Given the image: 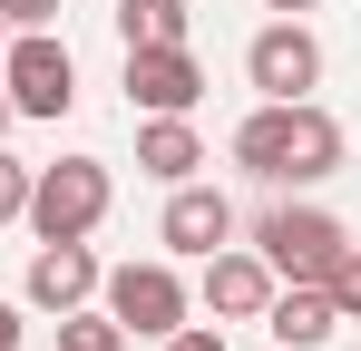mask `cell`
<instances>
[{
  "instance_id": "obj_1",
  "label": "cell",
  "mask_w": 361,
  "mask_h": 351,
  "mask_svg": "<svg viewBox=\"0 0 361 351\" xmlns=\"http://www.w3.org/2000/svg\"><path fill=\"white\" fill-rule=\"evenodd\" d=\"M235 166L264 185H322V176H342V117L312 98H264L235 127Z\"/></svg>"
},
{
  "instance_id": "obj_2",
  "label": "cell",
  "mask_w": 361,
  "mask_h": 351,
  "mask_svg": "<svg viewBox=\"0 0 361 351\" xmlns=\"http://www.w3.org/2000/svg\"><path fill=\"white\" fill-rule=\"evenodd\" d=\"M30 234L39 244H68V234H98L108 215V166L98 156H59V166H30Z\"/></svg>"
},
{
  "instance_id": "obj_3",
  "label": "cell",
  "mask_w": 361,
  "mask_h": 351,
  "mask_svg": "<svg viewBox=\"0 0 361 351\" xmlns=\"http://www.w3.org/2000/svg\"><path fill=\"white\" fill-rule=\"evenodd\" d=\"M0 88H10V117H68L78 108V58H68V39L20 30V39L0 49Z\"/></svg>"
},
{
  "instance_id": "obj_4",
  "label": "cell",
  "mask_w": 361,
  "mask_h": 351,
  "mask_svg": "<svg viewBox=\"0 0 361 351\" xmlns=\"http://www.w3.org/2000/svg\"><path fill=\"white\" fill-rule=\"evenodd\" d=\"M342 244H352V234H342V215H322V205H274V215L254 225V254H264L283 283H322Z\"/></svg>"
},
{
  "instance_id": "obj_5",
  "label": "cell",
  "mask_w": 361,
  "mask_h": 351,
  "mask_svg": "<svg viewBox=\"0 0 361 351\" xmlns=\"http://www.w3.org/2000/svg\"><path fill=\"white\" fill-rule=\"evenodd\" d=\"M98 292H108V322H118L127 342H166V332L185 322L176 264H118V273H98Z\"/></svg>"
},
{
  "instance_id": "obj_6",
  "label": "cell",
  "mask_w": 361,
  "mask_h": 351,
  "mask_svg": "<svg viewBox=\"0 0 361 351\" xmlns=\"http://www.w3.org/2000/svg\"><path fill=\"white\" fill-rule=\"evenodd\" d=\"M244 78H254L264 98H302V88L322 78V39H312L302 20H274V30L244 39Z\"/></svg>"
},
{
  "instance_id": "obj_7",
  "label": "cell",
  "mask_w": 361,
  "mask_h": 351,
  "mask_svg": "<svg viewBox=\"0 0 361 351\" xmlns=\"http://www.w3.org/2000/svg\"><path fill=\"white\" fill-rule=\"evenodd\" d=\"M205 98V68H195V49H127V108H147V117H185Z\"/></svg>"
},
{
  "instance_id": "obj_8",
  "label": "cell",
  "mask_w": 361,
  "mask_h": 351,
  "mask_svg": "<svg viewBox=\"0 0 361 351\" xmlns=\"http://www.w3.org/2000/svg\"><path fill=\"white\" fill-rule=\"evenodd\" d=\"M264 302H274V264L264 254H205V312L215 322H264Z\"/></svg>"
},
{
  "instance_id": "obj_9",
  "label": "cell",
  "mask_w": 361,
  "mask_h": 351,
  "mask_svg": "<svg viewBox=\"0 0 361 351\" xmlns=\"http://www.w3.org/2000/svg\"><path fill=\"white\" fill-rule=\"evenodd\" d=\"M88 292H98V254H88V234L30 254V302H39V312H78Z\"/></svg>"
},
{
  "instance_id": "obj_10",
  "label": "cell",
  "mask_w": 361,
  "mask_h": 351,
  "mask_svg": "<svg viewBox=\"0 0 361 351\" xmlns=\"http://www.w3.org/2000/svg\"><path fill=\"white\" fill-rule=\"evenodd\" d=\"M264 332H274V351H322L332 332H342V312H332L322 283H283L274 302H264Z\"/></svg>"
},
{
  "instance_id": "obj_11",
  "label": "cell",
  "mask_w": 361,
  "mask_h": 351,
  "mask_svg": "<svg viewBox=\"0 0 361 351\" xmlns=\"http://www.w3.org/2000/svg\"><path fill=\"white\" fill-rule=\"evenodd\" d=\"M166 244H176V254H215V244H225V234H235V205H225V195H215V185H195V176H185L176 195H166Z\"/></svg>"
},
{
  "instance_id": "obj_12",
  "label": "cell",
  "mask_w": 361,
  "mask_h": 351,
  "mask_svg": "<svg viewBox=\"0 0 361 351\" xmlns=\"http://www.w3.org/2000/svg\"><path fill=\"white\" fill-rule=\"evenodd\" d=\"M137 166L157 176V185H185V176L205 166V147H195L185 117H147V127H137Z\"/></svg>"
},
{
  "instance_id": "obj_13",
  "label": "cell",
  "mask_w": 361,
  "mask_h": 351,
  "mask_svg": "<svg viewBox=\"0 0 361 351\" xmlns=\"http://www.w3.org/2000/svg\"><path fill=\"white\" fill-rule=\"evenodd\" d=\"M195 30V0H118V39L127 49H176Z\"/></svg>"
},
{
  "instance_id": "obj_14",
  "label": "cell",
  "mask_w": 361,
  "mask_h": 351,
  "mask_svg": "<svg viewBox=\"0 0 361 351\" xmlns=\"http://www.w3.org/2000/svg\"><path fill=\"white\" fill-rule=\"evenodd\" d=\"M59 351H127V332L108 312H59Z\"/></svg>"
},
{
  "instance_id": "obj_15",
  "label": "cell",
  "mask_w": 361,
  "mask_h": 351,
  "mask_svg": "<svg viewBox=\"0 0 361 351\" xmlns=\"http://www.w3.org/2000/svg\"><path fill=\"white\" fill-rule=\"evenodd\" d=\"M322 292H332V312H342V322H361V244H342V254H332Z\"/></svg>"
},
{
  "instance_id": "obj_16",
  "label": "cell",
  "mask_w": 361,
  "mask_h": 351,
  "mask_svg": "<svg viewBox=\"0 0 361 351\" xmlns=\"http://www.w3.org/2000/svg\"><path fill=\"white\" fill-rule=\"evenodd\" d=\"M20 205H30V166H20V156H0V225H10Z\"/></svg>"
},
{
  "instance_id": "obj_17",
  "label": "cell",
  "mask_w": 361,
  "mask_h": 351,
  "mask_svg": "<svg viewBox=\"0 0 361 351\" xmlns=\"http://www.w3.org/2000/svg\"><path fill=\"white\" fill-rule=\"evenodd\" d=\"M0 20H10V30H49V20H59V0H0Z\"/></svg>"
},
{
  "instance_id": "obj_18",
  "label": "cell",
  "mask_w": 361,
  "mask_h": 351,
  "mask_svg": "<svg viewBox=\"0 0 361 351\" xmlns=\"http://www.w3.org/2000/svg\"><path fill=\"white\" fill-rule=\"evenodd\" d=\"M166 351H225V332H205V322H176V332H166Z\"/></svg>"
},
{
  "instance_id": "obj_19",
  "label": "cell",
  "mask_w": 361,
  "mask_h": 351,
  "mask_svg": "<svg viewBox=\"0 0 361 351\" xmlns=\"http://www.w3.org/2000/svg\"><path fill=\"white\" fill-rule=\"evenodd\" d=\"M20 332H30V322H20V302H0V351H20Z\"/></svg>"
},
{
  "instance_id": "obj_20",
  "label": "cell",
  "mask_w": 361,
  "mask_h": 351,
  "mask_svg": "<svg viewBox=\"0 0 361 351\" xmlns=\"http://www.w3.org/2000/svg\"><path fill=\"white\" fill-rule=\"evenodd\" d=\"M264 10H283V20H302V10H322V0H264Z\"/></svg>"
},
{
  "instance_id": "obj_21",
  "label": "cell",
  "mask_w": 361,
  "mask_h": 351,
  "mask_svg": "<svg viewBox=\"0 0 361 351\" xmlns=\"http://www.w3.org/2000/svg\"><path fill=\"white\" fill-rule=\"evenodd\" d=\"M0 137H10V88H0Z\"/></svg>"
},
{
  "instance_id": "obj_22",
  "label": "cell",
  "mask_w": 361,
  "mask_h": 351,
  "mask_svg": "<svg viewBox=\"0 0 361 351\" xmlns=\"http://www.w3.org/2000/svg\"><path fill=\"white\" fill-rule=\"evenodd\" d=\"M0 49H10V20H0Z\"/></svg>"
}]
</instances>
